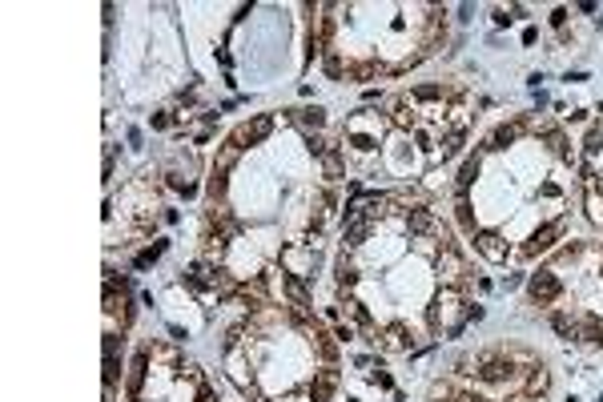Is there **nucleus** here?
<instances>
[{
    "mask_svg": "<svg viewBox=\"0 0 603 402\" xmlns=\"http://www.w3.org/2000/svg\"><path fill=\"white\" fill-rule=\"evenodd\" d=\"M197 402H213V390H210V386H201V390H197Z\"/></svg>",
    "mask_w": 603,
    "mask_h": 402,
    "instance_id": "obj_27",
    "label": "nucleus"
},
{
    "mask_svg": "<svg viewBox=\"0 0 603 402\" xmlns=\"http://www.w3.org/2000/svg\"><path fill=\"white\" fill-rule=\"evenodd\" d=\"M454 217H458V225H463L467 234H475V214H471V201H467V197H458V205H454Z\"/></svg>",
    "mask_w": 603,
    "mask_h": 402,
    "instance_id": "obj_12",
    "label": "nucleus"
},
{
    "mask_svg": "<svg viewBox=\"0 0 603 402\" xmlns=\"http://www.w3.org/2000/svg\"><path fill=\"white\" fill-rule=\"evenodd\" d=\"M161 253H165V242H157V246H149L145 253H141V257H137V270H145V266H149V262H157Z\"/></svg>",
    "mask_w": 603,
    "mask_h": 402,
    "instance_id": "obj_17",
    "label": "nucleus"
},
{
    "mask_svg": "<svg viewBox=\"0 0 603 402\" xmlns=\"http://www.w3.org/2000/svg\"><path fill=\"white\" fill-rule=\"evenodd\" d=\"M145 358H149V350H141L137 358H133V370H129V390L137 394V386H141V378H145Z\"/></svg>",
    "mask_w": 603,
    "mask_h": 402,
    "instance_id": "obj_11",
    "label": "nucleus"
},
{
    "mask_svg": "<svg viewBox=\"0 0 603 402\" xmlns=\"http://www.w3.org/2000/svg\"><path fill=\"white\" fill-rule=\"evenodd\" d=\"M519 402H531V399H519Z\"/></svg>",
    "mask_w": 603,
    "mask_h": 402,
    "instance_id": "obj_28",
    "label": "nucleus"
},
{
    "mask_svg": "<svg viewBox=\"0 0 603 402\" xmlns=\"http://www.w3.org/2000/svg\"><path fill=\"white\" fill-rule=\"evenodd\" d=\"M563 21H567V8H555V12H551V25L563 29Z\"/></svg>",
    "mask_w": 603,
    "mask_h": 402,
    "instance_id": "obj_26",
    "label": "nucleus"
},
{
    "mask_svg": "<svg viewBox=\"0 0 603 402\" xmlns=\"http://www.w3.org/2000/svg\"><path fill=\"white\" fill-rule=\"evenodd\" d=\"M475 402H482V399H475Z\"/></svg>",
    "mask_w": 603,
    "mask_h": 402,
    "instance_id": "obj_29",
    "label": "nucleus"
},
{
    "mask_svg": "<svg viewBox=\"0 0 603 402\" xmlns=\"http://www.w3.org/2000/svg\"><path fill=\"white\" fill-rule=\"evenodd\" d=\"M479 165H482V157H479V153L463 161V169H458V189H467L471 181H475V177H479Z\"/></svg>",
    "mask_w": 603,
    "mask_h": 402,
    "instance_id": "obj_10",
    "label": "nucleus"
},
{
    "mask_svg": "<svg viewBox=\"0 0 603 402\" xmlns=\"http://www.w3.org/2000/svg\"><path fill=\"white\" fill-rule=\"evenodd\" d=\"M458 145H463V133H451V137H447V145H443V157H454V153H458Z\"/></svg>",
    "mask_w": 603,
    "mask_h": 402,
    "instance_id": "obj_22",
    "label": "nucleus"
},
{
    "mask_svg": "<svg viewBox=\"0 0 603 402\" xmlns=\"http://www.w3.org/2000/svg\"><path fill=\"white\" fill-rule=\"evenodd\" d=\"M330 390H334V370H326V374H318V382L310 386V399H314V402H326V399H330Z\"/></svg>",
    "mask_w": 603,
    "mask_h": 402,
    "instance_id": "obj_8",
    "label": "nucleus"
},
{
    "mask_svg": "<svg viewBox=\"0 0 603 402\" xmlns=\"http://www.w3.org/2000/svg\"><path fill=\"white\" fill-rule=\"evenodd\" d=\"M475 246H479L482 257H491V262H503L507 257V246H503V238L499 234H479L475 238Z\"/></svg>",
    "mask_w": 603,
    "mask_h": 402,
    "instance_id": "obj_5",
    "label": "nucleus"
},
{
    "mask_svg": "<svg viewBox=\"0 0 603 402\" xmlns=\"http://www.w3.org/2000/svg\"><path fill=\"white\" fill-rule=\"evenodd\" d=\"M322 165H326L330 177H342V153H338V149H330V153L322 157Z\"/></svg>",
    "mask_w": 603,
    "mask_h": 402,
    "instance_id": "obj_16",
    "label": "nucleus"
},
{
    "mask_svg": "<svg viewBox=\"0 0 603 402\" xmlns=\"http://www.w3.org/2000/svg\"><path fill=\"white\" fill-rule=\"evenodd\" d=\"M374 73H378V64H354L350 68V81H370Z\"/></svg>",
    "mask_w": 603,
    "mask_h": 402,
    "instance_id": "obj_20",
    "label": "nucleus"
},
{
    "mask_svg": "<svg viewBox=\"0 0 603 402\" xmlns=\"http://www.w3.org/2000/svg\"><path fill=\"white\" fill-rule=\"evenodd\" d=\"M587 217H591L595 225H603V201L595 197V193H587Z\"/></svg>",
    "mask_w": 603,
    "mask_h": 402,
    "instance_id": "obj_18",
    "label": "nucleus"
},
{
    "mask_svg": "<svg viewBox=\"0 0 603 402\" xmlns=\"http://www.w3.org/2000/svg\"><path fill=\"white\" fill-rule=\"evenodd\" d=\"M270 129H273V121H270V117H254V125H241L238 133H234L230 149H241V141H249V145L266 141V137H270Z\"/></svg>",
    "mask_w": 603,
    "mask_h": 402,
    "instance_id": "obj_3",
    "label": "nucleus"
},
{
    "mask_svg": "<svg viewBox=\"0 0 603 402\" xmlns=\"http://www.w3.org/2000/svg\"><path fill=\"white\" fill-rule=\"evenodd\" d=\"M547 386H551V374L543 370V366H531V378H527V394H547Z\"/></svg>",
    "mask_w": 603,
    "mask_h": 402,
    "instance_id": "obj_9",
    "label": "nucleus"
},
{
    "mask_svg": "<svg viewBox=\"0 0 603 402\" xmlns=\"http://www.w3.org/2000/svg\"><path fill=\"white\" fill-rule=\"evenodd\" d=\"M415 97H419V101H439V97H443V89H439V85H422Z\"/></svg>",
    "mask_w": 603,
    "mask_h": 402,
    "instance_id": "obj_23",
    "label": "nucleus"
},
{
    "mask_svg": "<svg viewBox=\"0 0 603 402\" xmlns=\"http://www.w3.org/2000/svg\"><path fill=\"white\" fill-rule=\"evenodd\" d=\"M406 225H410V234H415V238H426V234L434 229V214H430L426 205H419V210H410V214H406Z\"/></svg>",
    "mask_w": 603,
    "mask_h": 402,
    "instance_id": "obj_6",
    "label": "nucleus"
},
{
    "mask_svg": "<svg viewBox=\"0 0 603 402\" xmlns=\"http://www.w3.org/2000/svg\"><path fill=\"white\" fill-rule=\"evenodd\" d=\"M475 374H479L482 382H507V378H515V366H511V358H499L495 350H487V354H479L475 358Z\"/></svg>",
    "mask_w": 603,
    "mask_h": 402,
    "instance_id": "obj_1",
    "label": "nucleus"
},
{
    "mask_svg": "<svg viewBox=\"0 0 603 402\" xmlns=\"http://www.w3.org/2000/svg\"><path fill=\"white\" fill-rule=\"evenodd\" d=\"M402 346H406V334H402V330L394 326L391 334H386V350H402Z\"/></svg>",
    "mask_w": 603,
    "mask_h": 402,
    "instance_id": "obj_21",
    "label": "nucleus"
},
{
    "mask_svg": "<svg viewBox=\"0 0 603 402\" xmlns=\"http://www.w3.org/2000/svg\"><path fill=\"white\" fill-rule=\"evenodd\" d=\"M563 234V225L555 221V225H543V229H535L531 234V242H527V253H547V249L555 246V238Z\"/></svg>",
    "mask_w": 603,
    "mask_h": 402,
    "instance_id": "obj_4",
    "label": "nucleus"
},
{
    "mask_svg": "<svg viewBox=\"0 0 603 402\" xmlns=\"http://www.w3.org/2000/svg\"><path fill=\"white\" fill-rule=\"evenodd\" d=\"M551 326H555V330H559V334H563L567 342H571L575 334H579V326H575V322L567 318V314H551Z\"/></svg>",
    "mask_w": 603,
    "mask_h": 402,
    "instance_id": "obj_13",
    "label": "nucleus"
},
{
    "mask_svg": "<svg viewBox=\"0 0 603 402\" xmlns=\"http://www.w3.org/2000/svg\"><path fill=\"white\" fill-rule=\"evenodd\" d=\"M519 129H523V121H515V125H499V129L491 133V149H507L515 137H519Z\"/></svg>",
    "mask_w": 603,
    "mask_h": 402,
    "instance_id": "obj_7",
    "label": "nucleus"
},
{
    "mask_svg": "<svg viewBox=\"0 0 603 402\" xmlns=\"http://www.w3.org/2000/svg\"><path fill=\"white\" fill-rule=\"evenodd\" d=\"M583 338L591 342V346H603V322H595V318H583Z\"/></svg>",
    "mask_w": 603,
    "mask_h": 402,
    "instance_id": "obj_14",
    "label": "nucleus"
},
{
    "mask_svg": "<svg viewBox=\"0 0 603 402\" xmlns=\"http://www.w3.org/2000/svg\"><path fill=\"white\" fill-rule=\"evenodd\" d=\"M338 286H342V290H350V286H358V270L342 262V266H338Z\"/></svg>",
    "mask_w": 603,
    "mask_h": 402,
    "instance_id": "obj_15",
    "label": "nucleus"
},
{
    "mask_svg": "<svg viewBox=\"0 0 603 402\" xmlns=\"http://www.w3.org/2000/svg\"><path fill=\"white\" fill-rule=\"evenodd\" d=\"M527 294H531L539 306H551L563 290H559V281H555V274H551V270H539V274H531V281H527Z\"/></svg>",
    "mask_w": 603,
    "mask_h": 402,
    "instance_id": "obj_2",
    "label": "nucleus"
},
{
    "mask_svg": "<svg viewBox=\"0 0 603 402\" xmlns=\"http://www.w3.org/2000/svg\"><path fill=\"white\" fill-rule=\"evenodd\" d=\"M302 121H306V125H314V129H318V125L326 121V117H322V109H306V113H302Z\"/></svg>",
    "mask_w": 603,
    "mask_h": 402,
    "instance_id": "obj_24",
    "label": "nucleus"
},
{
    "mask_svg": "<svg viewBox=\"0 0 603 402\" xmlns=\"http://www.w3.org/2000/svg\"><path fill=\"white\" fill-rule=\"evenodd\" d=\"M326 73H330V77H342V61H338V57H326Z\"/></svg>",
    "mask_w": 603,
    "mask_h": 402,
    "instance_id": "obj_25",
    "label": "nucleus"
},
{
    "mask_svg": "<svg viewBox=\"0 0 603 402\" xmlns=\"http://www.w3.org/2000/svg\"><path fill=\"white\" fill-rule=\"evenodd\" d=\"M221 193H225V165L210 177V197H221Z\"/></svg>",
    "mask_w": 603,
    "mask_h": 402,
    "instance_id": "obj_19",
    "label": "nucleus"
}]
</instances>
